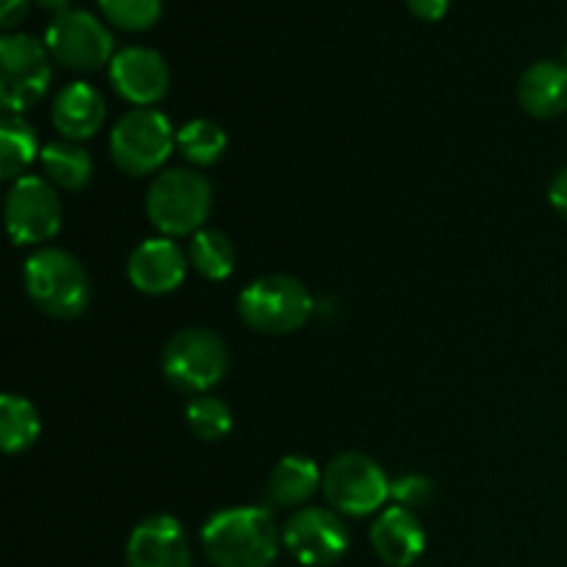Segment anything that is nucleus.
<instances>
[{
  "label": "nucleus",
  "instance_id": "nucleus-1",
  "mask_svg": "<svg viewBox=\"0 0 567 567\" xmlns=\"http://www.w3.org/2000/svg\"><path fill=\"white\" fill-rule=\"evenodd\" d=\"M280 546L282 529L264 507L221 509L203 526V551L214 567H271Z\"/></svg>",
  "mask_w": 567,
  "mask_h": 567
},
{
  "label": "nucleus",
  "instance_id": "nucleus-2",
  "mask_svg": "<svg viewBox=\"0 0 567 567\" xmlns=\"http://www.w3.org/2000/svg\"><path fill=\"white\" fill-rule=\"evenodd\" d=\"M22 277L31 302L53 319H75L92 299L86 269L66 249L44 247L33 252Z\"/></svg>",
  "mask_w": 567,
  "mask_h": 567
},
{
  "label": "nucleus",
  "instance_id": "nucleus-3",
  "mask_svg": "<svg viewBox=\"0 0 567 567\" xmlns=\"http://www.w3.org/2000/svg\"><path fill=\"white\" fill-rule=\"evenodd\" d=\"M214 205L210 183L194 169H166L147 192V216L166 238L203 230Z\"/></svg>",
  "mask_w": 567,
  "mask_h": 567
},
{
  "label": "nucleus",
  "instance_id": "nucleus-4",
  "mask_svg": "<svg viewBox=\"0 0 567 567\" xmlns=\"http://www.w3.org/2000/svg\"><path fill=\"white\" fill-rule=\"evenodd\" d=\"M313 313L308 288L288 275H264L249 282L238 297V316L244 324L264 336H288L305 327Z\"/></svg>",
  "mask_w": 567,
  "mask_h": 567
},
{
  "label": "nucleus",
  "instance_id": "nucleus-5",
  "mask_svg": "<svg viewBox=\"0 0 567 567\" xmlns=\"http://www.w3.org/2000/svg\"><path fill=\"white\" fill-rule=\"evenodd\" d=\"M227 347L208 327H188L169 338L161 358V369L172 388L192 396L208 393L227 374Z\"/></svg>",
  "mask_w": 567,
  "mask_h": 567
},
{
  "label": "nucleus",
  "instance_id": "nucleus-6",
  "mask_svg": "<svg viewBox=\"0 0 567 567\" xmlns=\"http://www.w3.org/2000/svg\"><path fill=\"white\" fill-rule=\"evenodd\" d=\"M111 158L125 175L144 177L166 164L177 147L172 122L155 109H133L111 131Z\"/></svg>",
  "mask_w": 567,
  "mask_h": 567
},
{
  "label": "nucleus",
  "instance_id": "nucleus-7",
  "mask_svg": "<svg viewBox=\"0 0 567 567\" xmlns=\"http://www.w3.org/2000/svg\"><path fill=\"white\" fill-rule=\"evenodd\" d=\"M50 50L31 33L0 39V105L6 114H22L44 97L50 86Z\"/></svg>",
  "mask_w": 567,
  "mask_h": 567
},
{
  "label": "nucleus",
  "instance_id": "nucleus-8",
  "mask_svg": "<svg viewBox=\"0 0 567 567\" xmlns=\"http://www.w3.org/2000/svg\"><path fill=\"white\" fill-rule=\"evenodd\" d=\"M321 491L336 513L365 518L385 507V502L391 498V480L371 457L347 452L330 460L321 474Z\"/></svg>",
  "mask_w": 567,
  "mask_h": 567
},
{
  "label": "nucleus",
  "instance_id": "nucleus-9",
  "mask_svg": "<svg viewBox=\"0 0 567 567\" xmlns=\"http://www.w3.org/2000/svg\"><path fill=\"white\" fill-rule=\"evenodd\" d=\"M44 44L50 55L66 70L94 72L114 59V37L94 14L70 9L53 17L44 31Z\"/></svg>",
  "mask_w": 567,
  "mask_h": 567
},
{
  "label": "nucleus",
  "instance_id": "nucleus-10",
  "mask_svg": "<svg viewBox=\"0 0 567 567\" xmlns=\"http://www.w3.org/2000/svg\"><path fill=\"white\" fill-rule=\"evenodd\" d=\"M3 214L14 244H42L61 230V199L44 177L25 175L11 183Z\"/></svg>",
  "mask_w": 567,
  "mask_h": 567
},
{
  "label": "nucleus",
  "instance_id": "nucleus-11",
  "mask_svg": "<svg viewBox=\"0 0 567 567\" xmlns=\"http://www.w3.org/2000/svg\"><path fill=\"white\" fill-rule=\"evenodd\" d=\"M282 546L305 567H330L349 551V529L336 509L302 507L282 526Z\"/></svg>",
  "mask_w": 567,
  "mask_h": 567
},
{
  "label": "nucleus",
  "instance_id": "nucleus-12",
  "mask_svg": "<svg viewBox=\"0 0 567 567\" xmlns=\"http://www.w3.org/2000/svg\"><path fill=\"white\" fill-rule=\"evenodd\" d=\"M111 86L122 100L150 109L169 92V66L153 48H125L111 59Z\"/></svg>",
  "mask_w": 567,
  "mask_h": 567
},
{
  "label": "nucleus",
  "instance_id": "nucleus-13",
  "mask_svg": "<svg viewBox=\"0 0 567 567\" xmlns=\"http://www.w3.org/2000/svg\"><path fill=\"white\" fill-rule=\"evenodd\" d=\"M127 567H192V543L172 515H150L131 532L125 546Z\"/></svg>",
  "mask_w": 567,
  "mask_h": 567
},
{
  "label": "nucleus",
  "instance_id": "nucleus-14",
  "mask_svg": "<svg viewBox=\"0 0 567 567\" xmlns=\"http://www.w3.org/2000/svg\"><path fill=\"white\" fill-rule=\"evenodd\" d=\"M186 252L166 236L147 238L127 258V280L147 297H164L181 288V282L186 280Z\"/></svg>",
  "mask_w": 567,
  "mask_h": 567
},
{
  "label": "nucleus",
  "instance_id": "nucleus-15",
  "mask_svg": "<svg viewBox=\"0 0 567 567\" xmlns=\"http://www.w3.org/2000/svg\"><path fill=\"white\" fill-rule=\"evenodd\" d=\"M371 548L388 567H410L419 563L426 551V532L413 509L399 504L385 507L377 515L369 532Z\"/></svg>",
  "mask_w": 567,
  "mask_h": 567
},
{
  "label": "nucleus",
  "instance_id": "nucleus-16",
  "mask_svg": "<svg viewBox=\"0 0 567 567\" xmlns=\"http://www.w3.org/2000/svg\"><path fill=\"white\" fill-rule=\"evenodd\" d=\"M50 116H53V127L66 142H86L103 127L105 100L94 86L75 81L55 94Z\"/></svg>",
  "mask_w": 567,
  "mask_h": 567
},
{
  "label": "nucleus",
  "instance_id": "nucleus-17",
  "mask_svg": "<svg viewBox=\"0 0 567 567\" xmlns=\"http://www.w3.org/2000/svg\"><path fill=\"white\" fill-rule=\"evenodd\" d=\"M520 109L535 120H554L567 111V66L563 61H537L518 81Z\"/></svg>",
  "mask_w": 567,
  "mask_h": 567
},
{
  "label": "nucleus",
  "instance_id": "nucleus-18",
  "mask_svg": "<svg viewBox=\"0 0 567 567\" xmlns=\"http://www.w3.org/2000/svg\"><path fill=\"white\" fill-rule=\"evenodd\" d=\"M321 474L316 463L302 454H288L269 474V498L277 507H302L321 487Z\"/></svg>",
  "mask_w": 567,
  "mask_h": 567
},
{
  "label": "nucleus",
  "instance_id": "nucleus-19",
  "mask_svg": "<svg viewBox=\"0 0 567 567\" xmlns=\"http://www.w3.org/2000/svg\"><path fill=\"white\" fill-rule=\"evenodd\" d=\"M39 161H42V169L48 175V181L53 186L66 188V192H81L92 181V158L75 142L61 138V142L44 144L42 153H39Z\"/></svg>",
  "mask_w": 567,
  "mask_h": 567
},
{
  "label": "nucleus",
  "instance_id": "nucleus-20",
  "mask_svg": "<svg viewBox=\"0 0 567 567\" xmlns=\"http://www.w3.org/2000/svg\"><path fill=\"white\" fill-rule=\"evenodd\" d=\"M42 153L37 142V133L22 116L6 114L0 122V177L17 183L25 177L22 172L33 164V158Z\"/></svg>",
  "mask_w": 567,
  "mask_h": 567
},
{
  "label": "nucleus",
  "instance_id": "nucleus-21",
  "mask_svg": "<svg viewBox=\"0 0 567 567\" xmlns=\"http://www.w3.org/2000/svg\"><path fill=\"white\" fill-rule=\"evenodd\" d=\"M39 413L25 396L3 393L0 396V446L6 454H20L39 437Z\"/></svg>",
  "mask_w": 567,
  "mask_h": 567
},
{
  "label": "nucleus",
  "instance_id": "nucleus-22",
  "mask_svg": "<svg viewBox=\"0 0 567 567\" xmlns=\"http://www.w3.org/2000/svg\"><path fill=\"white\" fill-rule=\"evenodd\" d=\"M188 264L205 280H227L233 275V269H236V247H233V241L225 233L203 227L199 233H194L192 244H188Z\"/></svg>",
  "mask_w": 567,
  "mask_h": 567
},
{
  "label": "nucleus",
  "instance_id": "nucleus-23",
  "mask_svg": "<svg viewBox=\"0 0 567 567\" xmlns=\"http://www.w3.org/2000/svg\"><path fill=\"white\" fill-rule=\"evenodd\" d=\"M177 150L194 166H210L225 155L227 133L214 120H192L177 131Z\"/></svg>",
  "mask_w": 567,
  "mask_h": 567
},
{
  "label": "nucleus",
  "instance_id": "nucleus-24",
  "mask_svg": "<svg viewBox=\"0 0 567 567\" xmlns=\"http://www.w3.org/2000/svg\"><path fill=\"white\" fill-rule=\"evenodd\" d=\"M186 421L188 430L199 437V441H225L233 430V413L221 399L208 396H194L192 402L186 404Z\"/></svg>",
  "mask_w": 567,
  "mask_h": 567
},
{
  "label": "nucleus",
  "instance_id": "nucleus-25",
  "mask_svg": "<svg viewBox=\"0 0 567 567\" xmlns=\"http://www.w3.org/2000/svg\"><path fill=\"white\" fill-rule=\"evenodd\" d=\"M103 17L122 31H147L161 20L164 0H97Z\"/></svg>",
  "mask_w": 567,
  "mask_h": 567
},
{
  "label": "nucleus",
  "instance_id": "nucleus-26",
  "mask_svg": "<svg viewBox=\"0 0 567 567\" xmlns=\"http://www.w3.org/2000/svg\"><path fill=\"white\" fill-rule=\"evenodd\" d=\"M435 496V485L432 480L421 474H404L391 482V502L404 509H421L432 502Z\"/></svg>",
  "mask_w": 567,
  "mask_h": 567
},
{
  "label": "nucleus",
  "instance_id": "nucleus-27",
  "mask_svg": "<svg viewBox=\"0 0 567 567\" xmlns=\"http://www.w3.org/2000/svg\"><path fill=\"white\" fill-rule=\"evenodd\" d=\"M408 9L413 11L419 20L424 22H437L446 17L449 0H408Z\"/></svg>",
  "mask_w": 567,
  "mask_h": 567
},
{
  "label": "nucleus",
  "instance_id": "nucleus-28",
  "mask_svg": "<svg viewBox=\"0 0 567 567\" xmlns=\"http://www.w3.org/2000/svg\"><path fill=\"white\" fill-rule=\"evenodd\" d=\"M548 203L567 221V166L554 177L551 186H548Z\"/></svg>",
  "mask_w": 567,
  "mask_h": 567
},
{
  "label": "nucleus",
  "instance_id": "nucleus-29",
  "mask_svg": "<svg viewBox=\"0 0 567 567\" xmlns=\"http://www.w3.org/2000/svg\"><path fill=\"white\" fill-rule=\"evenodd\" d=\"M33 0H0V22L3 28H14L28 14Z\"/></svg>",
  "mask_w": 567,
  "mask_h": 567
},
{
  "label": "nucleus",
  "instance_id": "nucleus-30",
  "mask_svg": "<svg viewBox=\"0 0 567 567\" xmlns=\"http://www.w3.org/2000/svg\"><path fill=\"white\" fill-rule=\"evenodd\" d=\"M33 3H37L42 11H50L53 17L70 11V0H33Z\"/></svg>",
  "mask_w": 567,
  "mask_h": 567
},
{
  "label": "nucleus",
  "instance_id": "nucleus-31",
  "mask_svg": "<svg viewBox=\"0 0 567 567\" xmlns=\"http://www.w3.org/2000/svg\"><path fill=\"white\" fill-rule=\"evenodd\" d=\"M563 64L567 66V44H565V50H563Z\"/></svg>",
  "mask_w": 567,
  "mask_h": 567
}]
</instances>
